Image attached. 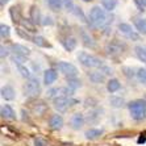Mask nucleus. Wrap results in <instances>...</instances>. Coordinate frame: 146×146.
I'll return each mask as SVG.
<instances>
[{"label":"nucleus","instance_id":"37","mask_svg":"<svg viewBox=\"0 0 146 146\" xmlns=\"http://www.w3.org/2000/svg\"><path fill=\"white\" fill-rule=\"evenodd\" d=\"M74 13H75V16L76 17H79L80 19V21H83V23H86V16H84V13H83V11H82V8H75L74 9Z\"/></svg>","mask_w":146,"mask_h":146},{"label":"nucleus","instance_id":"17","mask_svg":"<svg viewBox=\"0 0 146 146\" xmlns=\"http://www.w3.org/2000/svg\"><path fill=\"white\" fill-rule=\"evenodd\" d=\"M31 21L34 25L42 24V21H41V12L36 5H33V7L31 8Z\"/></svg>","mask_w":146,"mask_h":146},{"label":"nucleus","instance_id":"43","mask_svg":"<svg viewBox=\"0 0 146 146\" xmlns=\"http://www.w3.org/2000/svg\"><path fill=\"white\" fill-rule=\"evenodd\" d=\"M0 50H1V53H0V57L1 58H5L9 55V53H8V48H4V46H1L0 48Z\"/></svg>","mask_w":146,"mask_h":146},{"label":"nucleus","instance_id":"32","mask_svg":"<svg viewBox=\"0 0 146 146\" xmlns=\"http://www.w3.org/2000/svg\"><path fill=\"white\" fill-rule=\"evenodd\" d=\"M134 50H136V54H137L139 61L146 62V49H143L142 46H136Z\"/></svg>","mask_w":146,"mask_h":146},{"label":"nucleus","instance_id":"39","mask_svg":"<svg viewBox=\"0 0 146 146\" xmlns=\"http://www.w3.org/2000/svg\"><path fill=\"white\" fill-rule=\"evenodd\" d=\"M17 34H19L20 37H23V38H25V40H29V41H32V42H33V38L34 37L29 36L28 33H24V32H23V29H17Z\"/></svg>","mask_w":146,"mask_h":146},{"label":"nucleus","instance_id":"36","mask_svg":"<svg viewBox=\"0 0 146 146\" xmlns=\"http://www.w3.org/2000/svg\"><path fill=\"white\" fill-rule=\"evenodd\" d=\"M0 34L3 38H8L9 37V27L5 24H1L0 25Z\"/></svg>","mask_w":146,"mask_h":146},{"label":"nucleus","instance_id":"20","mask_svg":"<svg viewBox=\"0 0 146 146\" xmlns=\"http://www.w3.org/2000/svg\"><path fill=\"white\" fill-rule=\"evenodd\" d=\"M120 87H121V84H120V82L117 80V79H109V82L107 83V90H108V92H111V94L117 92L120 90Z\"/></svg>","mask_w":146,"mask_h":146},{"label":"nucleus","instance_id":"6","mask_svg":"<svg viewBox=\"0 0 146 146\" xmlns=\"http://www.w3.org/2000/svg\"><path fill=\"white\" fill-rule=\"evenodd\" d=\"M71 107V98H57L54 99V108L58 112H66Z\"/></svg>","mask_w":146,"mask_h":146},{"label":"nucleus","instance_id":"35","mask_svg":"<svg viewBox=\"0 0 146 146\" xmlns=\"http://www.w3.org/2000/svg\"><path fill=\"white\" fill-rule=\"evenodd\" d=\"M137 78H138L139 83L146 86V68H139L137 71Z\"/></svg>","mask_w":146,"mask_h":146},{"label":"nucleus","instance_id":"44","mask_svg":"<svg viewBox=\"0 0 146 146\" xmlns=\"http://www.w3.org/2000/svg\"><path fill=\"white\" fill-rule=\"evenodd\" d=\"M138 1H139V4H141L143 8L146 7V0H138Z\"/></svg>","mask_w":146,"mask_h":146},{"label":"nucleus","instance_id":"27","mask_svg":"<svg viewBox=\"0 0 146 146\" xmlns=\"http://www.w3.org/2000/svg\"><path fill=\"white\" fill-rule=\"evenodd\" d=\"M82 86V82L76 78H67V87L72 91H75L76 88H79Z\"/></svg>","mask_w":146,"mask_h":146},{"label":"nucleus","instance_id":"18","mask_svg":"<svg viewBox=\"0 0 146 146\" xmlns=\"http://www.w3.org/2000/svg\"><path fill=\"white\" fill-rule=\"evenodd\" d=\"M80 38H82V41H83L84 46H87V48H94V46H95L94 40L90 37V34L87 33L84 29H80Z\"/></svg>","mask_w":146,"mask_h":146},{"label":"nucleus","instance_id":"28","mask_svg":"<svg viewBox=\"0 0 146 146\" xmlns=\"http://www.w3.org/2000/svg\"><path fill=\"white\" fill-rule=\"evenodd\" d=\"M9 13H11V17H12V21H13L15 24L16 23H21V20H23V17H21L20 12H19V9H17L16 7H12L9 9Z\"/></svg>","mask_w":146,"mask_h":146},{"label":"nucleus","instance_id":"2","mask_svg":"<svg viewBox=\"0 0 146 146\" xmlns=\"http://www.w3.org/2000/svg\"><path fill=\"white\" fill-rule=\"evenodd\" d=\"M78 61L80 62L84 67H90V68H102L104 66L102 59H99L98 57L92 54H88L86 51H80L78 54Z\"/></svg>","mask_w":146,"mask_h":146},{"label":"nucleus","instance_id":"12","mask_svg":"<svg viewBox=\"0 0 146 146\" xmlns=\"http://www.w3.org/2000/svg\"><path fill=\"white\" fill-rule=\"evenodd\" d=\"M0 113H1V117H3V119H7V120L16 119V113H15L13 108H12L11 106H3L1 107Z\"/></svg>","mask_w":146,"mask_h":146},{"label":"nucleus","instance_id":"4","mask_svg":"<svg viewBox=\"0 0 146 146\" xmlns=\"http://www.w3.org/2000/svg\"><path fill=\"white\" fill-rule=\"evenodd\" d=\"M41 92V84L40 80L37 78H31L27 82V84L24 87V94L27 98H37Z\"/></svg>","mask_w":146,"mask_h":146},{"label":"nucleus","instance_id":"46","mask_svg":"<svg viewBox=\"0 0 146 146\" xmlns=\"http://www.w3.org/2000/svg\"><path fill=\"white\" fill-rule=\"evenodd\" d=\"M83 1H91V0H83Z\"/></svg>","mask_w":146,"mask_h":146},{"label":"nucleus","instance_id":"11","mask_svg":"<svg viewBox=\"0 0 146 146\" xmlns=\"http://www.w3.org/2000/svg\"><path fill=\"white\" fill-rule=\"evenodd\" d=\"M11 49L13 50L15 54L23 55V57H28V55H31V49H28L27 46H24V45L13 44L12 46H11Z\"/></svg>","mask_w":146,"mask_h":146},{"label":"nucleus","instance_id":"31","mask_svg":"<svg viewBox=\"0 0 146 146\" xmlns=\"http://www.w3.org/2000/svg\"><path fill=\"white\" fill-rule=\"evenodd\" d=\"M17 70H19V72L21 74V76H24V78H27V79H31V78H32V72H31V70H29L28 67H25L24 65L17 66Z\"/></svg>","mask_w":146,"mask_h":146},{"label":"nucleus","instance_id":"8","mask_svg":"<svg viewBox=\"0 0 146 146\" xmlns=\"http://www.w3.org/2000/svg\"><path fill=\"white\" fill-rule=\"evenodd\" d=\"M58 78V72L55 71L54 68H48L46 71L44 72V83L46 86L53 84Z\"/></svg>","mask_w":146,"mask_h":146},{"label":"nucleus","instance_id":"15","mask_svg":"<svg viewBox=\"0 0 146 146\" xmlns=\"http://www.w3.org/2000/svg\"><path fill=\"white\" fill-rule=\"evenodd\" d=\"M102 113H103V109L102 108H95V109H91L87 115V121L88 122H96L100 117H102Z\"/></svg>","mask_w":146,"mask_h":146},{"label":"nucleus","instance_id":"29","mask_svg":"<svg viewBox=\"0 0 146 146\" xmlns=\"http://www.w3.org/2000/svg\"><path fill=\"white\" fill-rule=\"evenodd\" d=\"M21 27L24 28V29H27L28 32H36L34 31V29H36V25L33 24V23H32L31 20H27V19H23V20H21Z\"/></svg>","mask_w":146,"mask_h":146},{"label":"nucleus","instance_id":"16","mask_svg":"<svg viewBox=\"0 0 146 146\" xmlns=\"http://www.w3.org/2000/svg\"><path fill=\"white\" fill-rule=\"evenodd\" d=\"M15 90L13 87H11V86H4L3 88H1V98L4 100H13L15 99Z\"/></svg>","mask_w":146,"mask_h":146},{"label":"nucleus","instance_id":"1","mask_svg":"<svg viewBox=\"0 0 146 146\" xmlns=\"http://www.w3.org/2000/svg\"><path fill=\"white\" fill-rule=\"evenodd\" d=\"M129 112L134 120H143L146 117V102L145 100H133L128 104Z\"/></svg>","mask_w":146,"mask_h":146},{"label":"nucleus","instance_id":"33","mask_svg":"<svg viewBox=\"0 0 146 146\" xmlns=\"http://www.w3.org/2000/svg\"><path fill=\"white\" fill-rule=\"evenodd\" d=\"M25 58L27 57H23V55H19V54H12L11 55V59H12V62H13L15 65L17 66H20V65H24V62H25Z\"/></svg>","mask_w":146,"mask_h":146},{"label":"nucleus","instance_id":"21","mask_svg":"<svg viewBox=\"0 0 146 146\" xmlns=\"http://www.w3.org/2000/svg\"><path fill=\"white\" fill-rule=\"evenodd\" d=\"M46 3H48L49 8L54 12L61 11V8L63 7V0H46Z\"/></svg>","mask_w":146,"mask_h":146},{"label":"nucleus","instance_id":"25","mask_svg":"<svg viewBox=\"0 0 146 146\" xmlns=\"http://www.w3.org/2000/svg\"><path fill=\"white\" fill-rule=\"evenodd\" d=\"M48 111V106L45 103H37V106H33V112L38 116H42Z\"/></svg>","mask_w":146,"mask_h":146},{"label":"nucleus","instance_id":"10","mask_svg":"<svg viewBox=\"0 0 146 146\" xmlns=\"http://www.w3.org/2000/svg\"><path fill=\"white\" fill-rule=\"evenodd\" d=\"M49 125H50V128L53 130L62 129V126H63V119H62V116L61 115H53L50 117Z\"/></svg>","mask_w":146,"mask_h":146},{"label":"nucleus","instance_id":"24","mask_svg":"<svg viewBox=\"0 0 146 146\" xmlns=\"http://www.w3.org/2000/svg\"><path fill=\"white\" fill-rule=\"evenodd\" d=\"M109 103H111V106L113 108H121L124 104H125V100L120 96H112V98L109 99Z\"/></svg>","mask_w":146,"mask_h":146},{"label":"nucleus","instance_id":"3","mask_svg":"<svg viewBox=\"0 0 146 146\" xmlns=\"http://www.w3.org/2000/svg\"><path fill=\"white\" fill-rule=\"evenodd\" d=\"M90 21L95 27H103L107 23V15L102 7L94 5L90 11Z\"/></svg>","mask_w":146,"mask_h":146},{"label":"nucleus","instance_id":"9","mask_svg":"<svg viewBox=\"0 0 146 146\" xmlns=\"http://www.w3.org/2000/svg\"><path fill=\"white\" fill-rule=\"evenodd\" d=\"M84 121H86V119H84V116L82 115V113H75V115H72V117H71L72 129H75V130L80 129L82 126L84 125Z\"/></svg>","mask_w":146,"mask_h":146},{"label":"nucleus","instance_id":"42","mask_svg":"<svg viewBox=\"0 0 146 146\" xmlns=\"http://www.w3.org/2000/svg\"><path fill=\"white\" fill-rule=\"evenodd\" d=\"M54 23H53V20H51L50 16H46L44 19V21H42V25H45V27H48V25H53Z\"/></svg>","mask_w":146,"mask_h":146},{"label":"nucleus","instance_id":"5","mask_svg":"<svg viewBox=\"0 0 146 146\" xmlns=\"http://www.w3.org/2000/svg\"><path fill=\"white\" fill-rule=\"evenodd\" d=\"M58 70L63 75H66L67 78H76V75H78V68L72 63H68V62H59L58 63Z\"/></svg>","mask_w":146,"mask_h":146},{"label":"nucleus","instance_id":"13","mask_svg":"<svg viewBox=\"0 0 146 146\" xmlns=\"http://www.w3.org/2000/svg\"><path fill=\"white\" fill-rule=\"evenodd\" d=\"M88 78L92 83H95V84H102V83H104V80H106V75L103 74L102 71H95V72H90Z\"/></svg>","mask_w":146,"mask_h":146},{"label":"nucleus","instance_id":"7","mask_svg":"<svg viewBox=\"0 0 146 146\" xmlns=\"http://www.w3.org/2000/svg\"><path fill=\"white\" fill-rule=\"evenodd\" d=\"M124 49H125V45H122V44H120V42H117V40L112 41V42H109V44L106 46V51L108 53L109 55H117V54H120V53H122V51H124Z\"/></svg>","mask_w":146,"mask_h":146},{"label":"nucleus","instance_id":"45","mask_svg":"<svg viewBox=\"0 0 146 146\" xmlns=\"http://www.w3.org/2000/svg\"><path fill=\"white\" fill-rule=\"evenodd\" d=\"M8 0H1V4H4V3H7Z\"/></svg>","mask_w":146,"mask_h":146},{"label":"nucleus","instance_id":"22","mask_svg":"<svg viewBox=\"0 0 146 146\" xmlns=\"http://www.w3.org/2000/svg\"><path fill=\"white\" fill-rule=\"evenodd\" d=\"M134 27H136L138 33L143 34V36L146 34V20H143V19H137V20L134 21Z\"/></svg>","mask_w":146,"mask_h":146},{"label":"nucleus","instance_id":"19","mask_svg":"<svg viewBox=\"0 0 146 146\" xmlns=\"http://www.w3.org/2000/svg\"><path fill=\"white\" fill-rule=\"evenodd\" d=\"M103 134V129H94V128H92V129H88L87 130V132L84 133V136H86V138L87 139H98L99 137L102 136Z\"/></svg>","mask_w":146,"mask_h":146},{"label":"nucleus","instance_id":"30","mask_svg":"<svg viewBox=\"0 0 146 146\" xmlns=\"http://www.w3.org/2000/svg\"><path fill=\"white\" fill-rule=\"evenodd\" d=\"M116 5H117V0H103V7L109 12L115 9Z\"/></svg>","mask_w":146,"mask_h":146},{"label":"nucleus","instance_id":"38","mask_svg":"<svg viewBox=\"0 0 146 146\" xmlns=\"http://www.w3.org/2000/svg\"><path fill=\"white\" fill-rule=\"evenodd\" d=\"M63 5L67 11H74L75 9V5L72 3V0H63Z\"/></svg>","mask_w":146,"mask_h":146},{"label":"nucleus","instance_id":"41","mask_svg":"<svg viewBox=\"0 0 146 146\" xmlns=\"http://www.w3.org/2000/svg\"><path fill=\"white\" fill-rule=\"evenodd\" d=\"M100 71H102L104 75H111V74H112V70H111V67H108V66H106V65L100 68Z\"/></svg>","mask_w":146,"mask_h":146},{"label":"nucleus","instance_id":"14","mask_svg":"<svg viewBox=\"0 0 146 146\" xmlns=\"http://www.w3.org/2000/svg\"><path fill=\"white\" fill-rule=\"evenodd\" d=\"M76 44H78V41H76V38L75 37H66L65 40L62 41V45H63V48H65V50L67 51H72L75 48H76Z\"/></svg>","mask_w":146,"mask_h":146},{"label":"nucleus","instance_id":"23","mask_svg":"<svg viewBox=\"0 0 146 146\" xmlns=\"http://www.w3.org/2000/svg\"><path fill=\"white\" fill-rule=\"evenodd\" d=\"M33 42L37 45V46H40V48H51V45L49 44L42 36H34Z\"/></svg>","mask_w":146,"mask_h":146},{"label":"nucleus","instance_id":"34","mask_svg":"<svg viewBox=\"0 0 146 146\" xmlns=\"http://www.w3.org/2000/svg\"><path fill=\"white\" fill-rule=\"evenodd\" d=\"M46 98L48 99H57L59 98V87H54V88H50L46 92Z\"/></svg>","mask_w":146,"mask_h":146},{"label":"nucleus","instance_id":"40","mask_svg":"<svg viewBox=\"0 0 146 146\" xmlns=\"http://www.w3.org/2000/svg\"><path fill=\"white\" fill-rule=\"evenodd\" d=\"M34 146H46V141L42 138H40V137H37V138H34L33 141Z\"/></svg>","mask_w":146,"mask_h":146},{"label":"nucleus","instance_id":"26","mask_svg":"<svg viewBox=\"0 0 146 146\" xmlns=\"http://www.w3.org/2000/svg\"><path fill=\"white\" fill-rule=\"evenodd\" d=\"M119 29H120V32H121V33L125 34L126 37H129L130 34L134 32L132 29V27H130L129 24H126V23H120V24H119Z\"/></svg>","mask_w":146,"mask_h":146}]
</instances>
